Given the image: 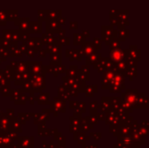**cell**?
<instances>
[{
	"mask_svg": "<svg viewBox=\"0 0 149 148\" xmlns=\"http://www.w3.org/2000/svg\"><path fill=\"white\" fill-rule=\"evenodd\" d=\"M46 24H47V30L51 28V30H59L61 28L60 24H58V22L57 20H49V19H46Z\"/></svg>",
	"mask_w": 149,
	"mask_h": 148,
	"instance_id": "4",
	"label": "cell"
},
{
	"mask_svg": "<svg viewBox=\"0 0 149 148\" xmlns=\"http://www.w3.org/2000/svg\"><path fill=\"white\" fill-rule=\"evenodd\" d=\"M77 24H78V22H72V21H71L70 22V28L71 29H77L78 28Z\"/></svg>",
	"mask_w": 149,
	"mask_h": 148,
	"instance_id": "9",
	"label": "cell"
},
{
	"mask_svg": "<svg viewBox=\"0 0 149 148\" xmlns=\"http://www.w3.org/2000/svg\"><path fill=\"white\" fill-rule=\"evenodd\" d=\"M0 21L2 24H5L6 23V16H5V11L4 10H0Z\"/></svg>",
	"mask_w": 149,
	"mask_h": 148,
	"instance_id": "6",
	"label": "cell"
},
{
	"mask_svg": "<svg viewBox=\"0 0 149 148\" xmlns=\"http://www.w3.org/2000/svg\"><path fill=\"white\" fill-rule=\"evenodd\" d=\"M4 11H5V16H6L7 21H12V20L17 19V14H18L17 10H4Z\"/></svg>",
	"mask_w": 149,
	"mask_h": 148,
	"instance_id": "3",
	"label": "cell"
},
{
	"mask_svg": "<svg viewBox=\"0 0 149 148\" xmlns=\"http://www.w3.org/2000/svg\"><path fill=\"white\" fill-rule=\"evenodd\" d=\"M57 21L58 22V24H65V23L66 19H65V17H60Z\"/></svg>",
	"mask_w": 149,
	"mask_h": 148,
	"instance_id": "10",
	"label": "cell"
},
{
	"mask_svg": "<svg viewBox=\"0 0 149 148\" xmlns=\"http://www.w3.org/2000/svg\"><path fill=\"white\" fill-rule=\"evenodd\" d=\"M119 10H110V11H109L110 17H112V16H117L118 13H119Z\"/></svg>",
	"mask_w": 149,
	"mask_h": 148,
	"instance_id": "8",
	"label": "cell"
},
{
	"mask_svg": "<svg viewBox=\"0 0 149 148\" xmlns=\"http://www.w3.org/2000/svg\"><path fill=\"white\" fill-rule=\"evenodd\" d=\"M62 15L61 10H47V19L49 20H58Z\"/></svg>",
	"mask_w": 149,
	"mask_h": 148,
	"instance_id": "2",
	"label": "cell"
},
{
	"mask_svg": "<svg viewBox=\"0 0 149 148\" xmlns=\"http://www.w3.org/2000/svg\"><path fill=\"white\" fill-rule=\"evenodd\" d=\"M38 15L39 22L40 21H45L47 19V10H38Z\"/></svg>",
	"mask_w": 149,
	"mask_h": 148,
	"instance_id": "5",
	"label": "cell"
},
{
	"mask_svg": "<svg viewBox=\"0 0 149 148\" xmlns=\"http://www.w3.org/2000/svg\"><path fill=\"white\" fill-rule=\"evenodd\" d=\"M128 17H129V10H119V13L117 15V17L120 23H124L125 24H128Z\"/></svg>",
	"mask_w": 149,
	"mask_h": 148,
	"instance_id": "1",
	"label": "cell"
},
{
	"mask_svg": "<svg viewBox=\"0 0 149 148\" xmlns=\"http://www.w3.org/2000/svg\"><path fill=\"white\" fill-rule=\"evenodd\" d=\"M110 22L113 24H118L120 21H119V19H118V17H117V16H112V17H110Z\"/></svg>",
	"mask_w": 149,
	"mask_h": 148,
	"instance_id": "7",
	"label": "cell"
}]
</instances>
